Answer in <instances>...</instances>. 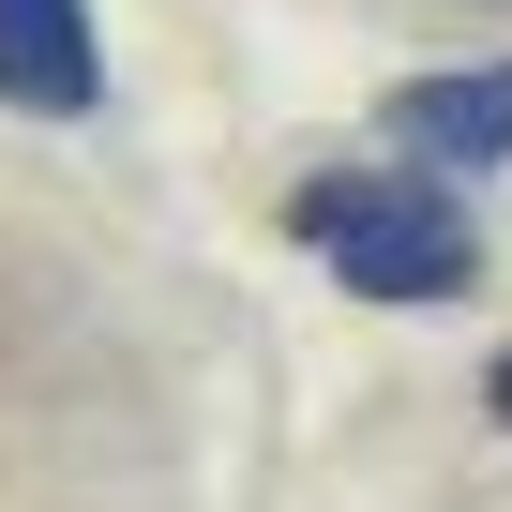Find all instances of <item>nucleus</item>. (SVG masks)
I'll return each instance as SVG.
<instances>
[{
	"label": "nucleus",
	"mask_w": 512,
	"mask_h": 512,
	"mask_svg": "<svg viewBox=\"0 0 512 512\" xmlns=\"http://www.w3.org/2000/svg\"><path fill=\"white\" fill-rule=\"evenodd\" d=\"M482 407H497V422H512V347H497V362H482Z\"/></svg>",
	"instance_id": "nucleus-4"
},
{
	"label": "nucleus",
	"mask_w": 512,
	"mask_h": 512,
	"mask_svg": "<svg viewBox=\"0 0 512 512\" xmlns=\"http://www.w3.org/2000/svg\"><path fill=\"white\" fill-rule=\"evenodd\" d=\"M0 106H16V121H91L106 106L91 0H0Z\"/></svg>",
	"instance_id": "nucleus-3"
},
{
	"label": "nucleus",
	"mask_w": 512,
	"mask_h": 512,
	"mask_svg": "<svg viewBox=\"0 0 512 512\" xmlns=\"http://www.w3.org/2000/svg\"><path fill=\"white\" fill-rule=\"evenodd\" d=\"M287 241L317 256L347 302H392V317L482 287V226H467V196L422 181V166H317V181L287 196Z\"/></svg>",
	"instance_id": "nucleus-1"
},
{
	"label": "nucleus",
	"mask_w": 512,
	"mask_h": 512,
	"mask_svg": "<svg viewBox=\"0 0 512 512\" xmlns=\"http://www.w3.org/2000/svg\"><path fill=\"white\" fill-rule=\"evenodd\" d=\"M377 136L422 166V181H482V166H512V61H467V76H392L377 91Z\"/></svg>",
	"instance_id": "nucleus-2"
}]
</instances>
